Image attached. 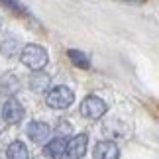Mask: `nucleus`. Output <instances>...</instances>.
Returning <instances> with one entry per match:
<instances>
[{
    "label": "nucleus",
    "mask_w": 159,
    "mask_h": 159,
    "mask_svg": "<svg viewBox=\"0 0 159 159\" xmlns=\"http://www.w3.org/2000/svg\"><path fill=\"white\" fill-rule=\"evenodd\" d=\"M67 57H69L71 63L75 67H79V69H89V67H90L89 57L83 51H79V49H69V51H67Z\"/></svg>",
    "instance_id": "obj_12"
},
{
    "label": "nucleus",
    "mask_w": 159,
    "mask_h": 159,
    "mask_svg": "<svg viewBox=\"0 0 159 159\" xmlns=\"http://www.w3.org/2000/svg\"><path fill=\"white\" fill-rule=\"evenodd\" d=\"M87 145H89V136L87 134H77L67 142V157L69 159H81L87 153Z\"/></svg>",
    "instance_id": "obj_4"
},
{
    "label": "nucleus",
    "mask_w": 159,
    "mask_h": 159,
    "mask_svg": "<svg viewBox=\"0 0 159 159\" xmlns=\"http://www.w3.org/2000/svg\"><path fill=\"white\" fill-rule=\"evenodd\" d=\"M30 89L35 90V93H39L43 89H49V77L45 73H41V69L32 73V77H30Z\"/></svg>",
    "instance_id": "obj_10"
},
{
    "label": "nucleus",
    "mask_w": 159,
    "mask_h": 159,
    "mask_svg": "<svg viewBox=\"0 0 159 159\" xmlns=\"http://www.w3.org/2000/svg\"><path fill=\"white\" fill-rule=\"evenodd\" d=\"M20 61L26 67H30L32 71H39L47 65V51L43 49L41 45H35V43H28L20 49Z\"/></svg>",
    "instance_id": "obj_1"
},
{
    "label": "nucleus",
    "mask_w": 159,
    "mask_h": 159,
    "mask_svg": "<svg viewBox=\"0 0 159 159\" xmlns=\"http://www.w3.org/2000/svg\"><path fill=\"white\" fill-rule=\"evenodd\" d=\"M18 49H20V41H18V38H14V35L4 38L2 43H0V53L6 55V57H12Z\"/></svg>",
    "instance_id": "obj_11"
},
{
    "label": "nucleus",
    "mask_w": 159,
    "mask_h": 159,
    "mask_svg": "<svg viewBox=\"0 0 159 159\" xmlns=\"http://www.w3.org/2000/svg\"><path fill=\"white\" fill-rule=\"evenodd\" d=\"M49 126L45 124V122H32V124L28 126V136L32 139L34 143H43L47 138H49Z\"/></svg>",
    "instance_id": "obj_7"
},
{
    "label": "nucleus",
    "mask_w": 159,
    "mask_h": 159,
    "mask_svg": "<svg viewBox=\"0 0 159 159\" xmlns=\"http://www.w3.org/2000/svg\"><path fill=\"white\" fill-rule=\"evenodd\" d=\"M94 159H120V149L114 142H98L94 145V151H93Z\"/></svg>",
    "instance_id": "obj_6"
},
{
    "label": "nucleus",
    "mask_w": 159,
    "mask_h": 159,
    "mask_svg": "<svg viewBox=\"0 0 159 159\" xmlns=\"http://www.w3.org/2000/svg\"><path fill=\"white\" fill-rule=\"evenodd\" d=\"M124 2H132V4H143L145 0H124Z\"/></svg>",
    "instance_id": "obj_14"
},
{
    "label": "nucleus",
    "mask_w": 159,
    "mask_h": 159,
    "mask_svg": "<svg viewBox=\"0 0 159 159\" xmlns=\"http://www.w3.org/2000/svg\"><path fill=\"white\" fill-rule=\"evenodd\" d=\"M0 2H2L4 6H8L10 10H14V12H18V14H22L24 12V6L18 2V0H0Z\"/></svg>",
    "instance_id": "obj_13"
},
{
    "label": "nucleus",
    "mask_w": 159,
    "mask_h": 159,
    "mask_svg": "<svg viewBox=\"0 0 159 159\" xmlns=\"http://www.w3.org/2000/svg\"><path fill=\"white\" fill-rule=\"evenodd\" d=\"M73 102H75V93H73L69 87H65V84L53 87L49 93L45 94V104L53 110H65V108H69Z\"/></svg>",
    "instance_id": "obj_2"
},
{
    "label": "nucleus",
    "mask_w": 159,
    "mask_h": 159,
    "mask_svg": "<svg viewBox=\"0 0 159 159\" xmlns=\"http://www.w3.org/2000/svg\"><path fill=\"white\" fill-rule=\"evenodd\" d=\"M8 159H30V151L24 142H12L6 149Z\"/></svg>",
    "instance_id": "obj_9"
},
{
    "label": "nucleus",
    "mask_w": 159,
    "mask_h": 159,
    "mask_svg": "<svg viewBox=\"0 0 159 159\" xmlns=\"http://www.w3.org/2000/svg\"><path fill=\"white\" fill-rule=\"evenodd\" d=\"M106 102L100 98V96H94V94H90L87 96L83 102H81V114L84 116V118H89V120H98L102 118V116L106 114Z\"/></svg>",
    "instance_id": "obj_3"
},
{
    "label": "nucleus",
    "mask_w": 159,
    "mask_h": 159,
    "mask_svg": "<svg viewBox=\"0 0 159 159\" xmlns=\"http://www.w3.org/2000/svg\"><path fill=\"white\" fill-rule=\"evenodd\" d=\"M45 155L49 159H61L67 153V139L65 138H55L45 145Z\"/></svg>",
    "instance_id": "obj_8"
},
{
    "label": "nucleus",
    "mask_w": 159,
    "mask_h": 159,
    "mask_svg": "<svg viewBox=\"0 0 159 159\" xmlns=\"http://www.w3.org/2000/svg\"><path fill=\"white\" fill-rule=\"evenodd\" d=\"M2 118L8 124H18L24 118V106L16 98H8L2 106Z\"/></svg>",
    "instance_id": "obj_5"
}]
</instances>
